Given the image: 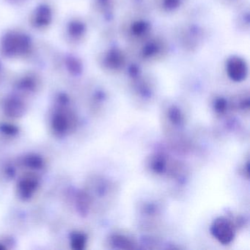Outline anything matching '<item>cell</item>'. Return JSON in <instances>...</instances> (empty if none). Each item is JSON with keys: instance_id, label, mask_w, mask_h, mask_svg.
Listing matches in <instances>:
<instances>
[{"instance_id": "6da1fadb", "label": "cell", "mask_w": 250, "mask_h": 250, "mask_svg": "<svg viewBox=\"0 0 250 250\" xmlns=\"http://www.w3.org/2000/svg\"><path fill=\"white\" fill-rule=\"evenodd\" d=\"M149 10L131 11L120 24V34L130 46L137 44L153 34Z\"/></svg>"}, {"instance_id": "7a4b0ae2", "label": "cell", "mask_w": 250, "mask_h": 250, "mask_svg": "<svg viewBox=\"0 0 250 250\" xmlns=\"http://www.w3.org/2000/svg\"><path fill=\"white\" fill-rule=\"evenodd\" d=\"M130 46L132 49L128 51V53L146 65L161 62L167 58L169 52L166 39L155 33L143 42Z\"/></svg>"}, {"instance_id": "3957f363", "label": "cell", "mask_w": 250, "mask_h": 250, "mask_svg": "<svg viewBox=\"0 0 250 250\" xmlns=\"http://www.w3.org/2000/svg\"><path fill=\"white\" fill-rule=\"evenodd\" d=\"M206 36V30L197 23H185L177 30L178 46L187 52H194L200 49Z\"/></svg>"}, {"instance_id": "277c9868", "label": "cell", "mask_w": 250, "mask_h": 250, "mask_svg": "<svg viewBox=\"0 0 250 250\" xmlns=\"http://www.w3.org/2000/svg\"><path fill=\"white\" fill-rule=\"evenodd\" d=\"M129 58V54L119 45L112 43L102 55L101 64L104 69L112 74L122 72Z\"/></svg>"}, {"instance_id": "5b68a950", "label": "cell", "mask_w": 250, "mask_h": 250, "mask_svg": "<svg viewBox=\"0 0 250 250\" xmlns=\"http://www.w3.org/2000/svg\"><path fill=\"white\" fill-rule=\"evenodd\" d=\"M212 235L222 244H229L235 238V227L232 221L225 217L215 219L210 227Z\"/></svg>"}, {"instance_id": "8992f818", "label": "cell", "mask_w": 250, "mask_h": 250, "mask_svg": "<svg viewBox=\"0 0 250 250\" xmlns=\"http://www.w3.org/2000/svg\"><path fill=\"white\" fill-rule=\"evenodd\" d=\"M225 71L228 78L235 83H241L248 75V64L247 61L238 55H232L226 60Z\"/></svg>"}, {"instance_id": "52a82bcc", "label": "cell", "mask_w": 250, "mask_h": 250, "mask_svg": "<svg viewBox=\"0 0 250 250\" xmlns=\"http://www.w3.org/2000/svg\"><path fill=\"white\" fill-rule=\"evenodd\" d=\"M187 0H153L152 8L164 14H169L181 9Z\"/></svg>"}, {"instance_id": "ba28073f", "label": "cell", "mask_w": 250, "mask_h": 250, "mask_svg": "<svg viewBox=\"0 0 250 250\" xmlns=\"http://www.w3.org/2000/svg\"><path fill=\"white\" fill-rule=\"evenodd\" d=\"M38 187V181L36 178L27 177L20 181L18 185V192L20 197L24 200L30 199L36 192Z\"/></svg>"}, {"instance_id": "9c48e42d", "label": "cell", "mask_w": 250, "mask_h": 250, "mask_svg": "<svg viewBox=\"0 0 250 250\" xmlns=\"http://www.w3.org/2000/svg\"><path fill=\"white\" fill-rule=\"evenodd\" d=\"M238 12L235 17V25L241 31H249L250 30V8L248 5L244 2L238 7Z\"/></svg>"}, {"instance_id": "30bf717a", "label": "cell", "mask_w": 250, "mask_h": 250, "mask_svg": "<svg viewBox=\"0 0 250 250\" xmlns=\"http://www.w3.org/2000/svg\"><path fill=\"white\" fill-rule=\"evenodd\" d=\"M70 122L64 114L58 113L54 117L52 127L58 134H64L69 128Z\"/></svg>"}, {"instance_id": "8fae6325", "label": "cell", "mask_w": 250, "mask_h": 250, "mask_svg": "<svg viewBox=\"0 0 250 250\" xmlns=\"http://www.w3.org/2000/svg\"><path fill=\"white\" fill-rule=\"evenodd\" d=\"M111 242L115 248L123 249V250H131L135 248V244L134 241L123 235H114L111 238Z\"/></svg>"}, {"instance_id": "7c38bea8", "label": "cell", "mask_w": 250, "mask_h": 250, "mask_svg": "<svg viewBox=\"0 0 250 250\" xmlns=\"http://www.w3.org/2000/svg\"><path fill=\"white\" fill-rule=\"evenodd\" d=\"M167 158L163 155H156L152 159L150 163V167L153 169V172L158 174H162L167 170Z\"/></svg>"}, {"instance_id": "4fadbf2b", "label": "cell", "mask_w": 250, "mask_h": 250, "mask_svg": "<svg viewBox=\"0 0 250 250\" xmlns=\"http://www.w3.org/2000/svg\"><path fill=\"white\" fill-rule=\"evenodd\" d=\"M23 110H24V108H23L21 104L18 101H11V102L6 104V106H5L6 114L9 115V116H20V115L23 113Z\"/></svg>"}, {"instance_id": "5bb4252c", "label": "cell", "mask_w": 250, "mask_h": 250, "mask_svg": "<svg viewBox=\"0 0 250 250\" xmlns=\"http://www.w3.org/2000/svg\"><path fill=\"white\" fill-rule=\"evenodd\" d=\"M168 117L169 121L176 125H182L184 123V115L179 108L172 106L168 111Z\"/></svg>"}, {"instance_id": "9a60e30c", "label": "cell", "mask_w": 250, "mask_h": 250, "mask_svg": "<svg viewBox=\"0 0 250 250\" xmlns=\"http://www.w3.org/2000/svg\"><path fill=\"white\" fill-rule=\"evenodd\" d=\"M71 244L76 250H83L86 244V237L84 234L76 233L72 237Z\"/></svg>"}, {"instance_id": "2e32d148", "label": "cell", "mask_w": 250, "mask_h": 250, "mask_svg": "<svg viewBox=\"0 0 250 250\" xmlns=\"http://www.w3.org/2000/svg\"><path fill=\"white\" fill-rule=\"evenodd\" d=\"M213 107H214L215 111L218 113H224L228 109V102L225 98H216L213 102Z\"/></svg>"}, {"instance_id": "e0dca14e", "label": "cell", "mask_w": 250, "mask_h": 250, "mask_svg": "<svg viewBox=\"0 0 250 250\" xmlns=\"http://www.w3.org/2000/svg\"><path fill=\"white\" fill-rule=\"evenodd\" d=\"M25 164L29 167H33L34 169H40L43 167V159H41L39 156H30L26 159Z\"/></svg>"}, {"instance_id": "ac0fdd59", "label": "cell", "mask_w": 250, "mask_h": 250, "mask_svg": "<svg viewBox=\"0 0 250 250\" xmlns=\"http://www.w3.org/2000/svg\"><path fill=\"white\" fill-rule=\"evenodd\" d=\"M80 197L79 205H80V209L83 210V213H85L86 210L88 209L89 205H90V200H89L88 197L85 194H82Z\"/></svg>"}, {"instance_id": "d6986e66", "label": "cell", "mask_w": 250, "mask_h": 250, "mask_svg": "<svg viewBox=\"0 0 250 250\" xmlns=\"http://www.w3.org/2000/svg\"><path fill=\"white\" fill-rule=\"evenodd\" d=\"M223 5L229 7H238L242 3L241 0H219Z\"/></svg>"}]
</instances>
